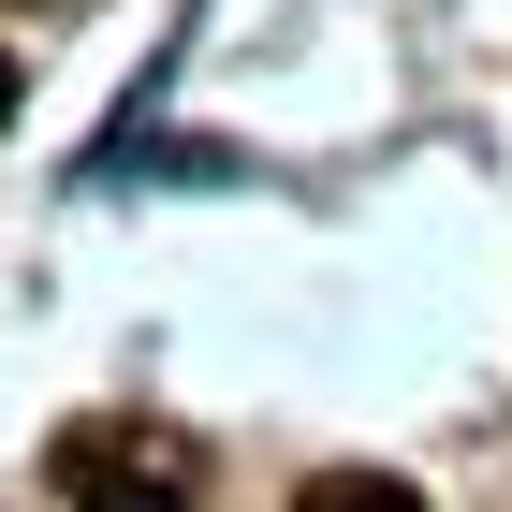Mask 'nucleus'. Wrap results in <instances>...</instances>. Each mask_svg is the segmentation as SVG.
<instances>
[{"mask_svg":"<svg viewBox=\"0 0 512 512\" xmlns=\"http://www.w3.org/2000/svg\"><path fill=\"white\" fill-rule=\"evenodd\" d=\"M59 483H74V512H191V454L147 439V425H74Z\"/></svg>","mask_w":512,"mask_h":512,"instance_id":"f257e3e1","label":"nucleus"},{"mask_svg":"<svg viewBox=\"0 0 512 512\" xmlns=\"http://www.w3.org/2000/svg\"><path fill=\"white\" fill-rule=\"evenodd\" d=\"M293 512H425V483H381V469H322Z\"/></svg>","mask_w":512,"mask_h":512,"instance_id":"f03ea898","label":"nucleus"},{"mask_svg":"<svg viewBox=\"0 0 512 512\" xmlns=\"http://www.w3.org/2000/svg\"><path fill=\"white\" fill-rule=\"evenodd\" d=\"M0 118H15V59H0Z\"/></svg>","mask_w":512,"mask_h":512,"instance_id":"7ed1b4c3","label":"nucleus"}]
</instances>
